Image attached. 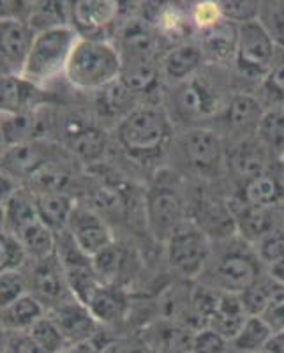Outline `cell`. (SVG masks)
<instances>
[{"label":"cell","instance_id":"f6af8a7d","mask_svg":"<svg viewBox=\"0 0 284 353\" xmlns=\"http://www.w3.org/2000/svg\"><path fill=\"white\" fill-rule=\"evenodd\" d=\"M2 353H46L28 332H2Z\"/></svg>","mask_w":284,"mask_h":353},{"label":"cell","instance_id":"9c48e42d","mask_svg":"<svg viewBox=\"0 0 284 353\" xmlns=\"http://www.w3.org/2000/svg\"><path fill=\"white\" fill-rule=\"evenodd\" d=\"M277 53V44L260 20L239 27V44L233 65L242 78L254 81L260 87L276 62Z\"/></svg>","mask_w":284,"mask_h":353},{"label":"cell","instance_id":"f546056e","mask_svg":"<svg viewBox=\"0 0 284 353\" xmlns=\"http://www.w3.org/2000/svg\"><path fill=\"white\" fill-rule=\"evenodd\" d=\"M241 198L247 203L256 205V207L274 209V207L283 203L284 184L276 173H261V175L242 182Z\"/></svg>","mask_w":284,"mask_h":353},{"label":"cell","instance_id":"8992f818","mask_svg":"<svg viewBox=\"0 0 284 353\" xmlns=\"http://www.w3.org/2000/svg\"><path fill=\"white\" fill-rule=\"evenodd\" d=\"M189 209L191 205L185 200L182 189L168 176H157L145 196V219L148 232L152 233L156 241L166 244L173 233L185 221L191 219Z\"/></svg>","mask_w":284,"mask_h":353},{"label":"cell","instance_id":"d4e9b609","mask_svg":"<svg viewBox=\"0 0 284 353\" xmlns=\"http://www.w3.org/2000/svg\"><path fill=\"white\" fill-rule=\"evenodd\" d=\"M39 221L36 193L32 189H17L9 198L2 200V232L20 235L25 228Z\"/></svg>","mask_w":284,"mask_h":353},{"label":"cell","instance_id":"d6a6232c","mask_svg":"<svg viewBox=\"0 0 284 353\" xmlns=\"http://www.w3.org/2000/svg\"><path fill=\"white\" fill-rule=\"evenodd\" d=\"M71 4L65 2H41L32 4L28 12V25L36 34L57 27H71Z\"/></svg>","mask_w":284,"mask_h":353},{"label":"cell","instance_id":"603a6c76","mask_svg":"<svg viewBox=\"0 0 284 353\" xmlns=\"http://www.w3.org/2000/svg\"><path fill=\"white\" fill-rule=\"evenodd\" d=\"M200 46L203 50L207 64L223 65L235 62L236 44H239V25L223 20L201 32Z\"/></svg>","mask_w":284,"mask_h":353},{"label":"cell","instance_id":"277c9868","mask_svg":"<svg viewBox=\"0 0 284 353\" xmlns=\"http://www.w3.org/2000/svg\"><path fill=\"white\" fill-rule=\"evenodd\" d=\"M172 152L185 172L205 181L223 175L228 163L223 134L208 125L184 128V131L175 134Z\"/></svg>","mask_w":284,"mask_h":353},{"label":"cell","instance_id":"30bf717a","mask_svg":"<svg viewBox=\"0 0 284 353\" xmlns=\"http://www.w3.org/2000/svg\"><path fill=\"white\" fill-rule=\"evenodd\" d=\"M57 256L64 267L74 299L87 305L94 292L103 285L94 267V260L74 244L68 230L57 235Z\"/></svg>","mask_w":284,"mask_h":353},{"label":"cell","instance_id":"1f68e13d","mask_svg":"<svg viewBox=\"0 0 284 353\" xmlns=\"http://www.w3.org/2000/svg\"><path fill=\"white\" fill-rule=\"evenodd\" d=\"M272 329L261 316H249L241 332L230 341V353H260L265 352L272 336Z\"/></svg>","mask_w":284,"mask_h":353},{"label":"cell","instance_id":"d590c367","mask_svg":"<svg viewBox=\"0 0 284 353\" xmlns=\"http://www.w3.org/2000/svg\"><path fill=\"white\" fill-rule=\"evenodd\" d=\"M258 88L261 90L263 99L272 103V108H284V52L279 50L276 62Z\"/></svg>","mask_w":284,"mask_h":353},{"label":"cell","instance_id":"7c38bea8","mask_svg":"<svg viewBox=\"0 0 284 353\" xmlns=\"http://www.w3.org/2000/svg\"><path fill=\"white\" fill-rule=\"evenodd\" d=\"M68 232L74 244L90 258L97 256L104 249L115 244V237L108 223L96 209L88 205H77L69 219Z\"/></svg>","mask_w":284,"mask_h":353},{"label":"cell","instance_id":"4316f807","mask_svg":"<svg viewBox=\"0 0 284 353\" xmlns=\"http://www.w3.org/2000/svg\"><path fill=\"white\" fill-rule=\"evenodd\" d=\"M46 314L48 309L44 307L43 302L34 297L32 293H27L2 307V332H28Z\"/></svg>","mask_w":284,"mask_h":353},{"label":"cell","instance_id":"ba28073f","mask_svg":"<svg viewBox=\"0 0 284 353\" xmlns=\"http://www.w3.org/2000/svg\"><path fill=\"white\" fill-rule=\"evenodd\" d=\"M214 251L212 239L192 219L185 221L166 242L170 269L185 279H200Z\"/></svg>","mask_w":284,"mask_h":353},{"label":"cell","instance_id":"8d00e7d4","mask_svg":"<svg viewBox=\"0 0 284 353\" xmlns=\"http://www.w3.org/2000/svg\"><path fill=\"white\" fill-rule=\"evenodd\" d=\"M28 334L32 336L34 341L46 353H62L69 346L64 336H62V332L59 330V327L53 323V320L48 314L41 318L36 325L28 330Z\"/></svg>","mask_w":284,"mask_h":353},{"label":"cell","instance_id":"44dd1931","mask_svg":"<svg viewBox=\"0 0 284 353\" xmlns=\"http://www.w3.org/2000/svg\"><path fill=\"white\" fill-rule=\"evenodd\" d=\"M50 124H52V117L48 115L46 108L32 113H18V115L2 113V149L46 140Z\"/></svg>","mask_w":284,"mask_h":353},{"label":"cell","instance_id":"b9f144b4","mask_svg":"<svg viewBox=\"0 0 284 353\" xmlns=\"http://www.w3.org/2000/svg\"><path fill=\"white\" fill-rule=\"evenodd\" d=\"M92 260L101 283L115 286V277L119 274V267H121V249H119V245H110L108 249H104L103 253L94 256Z\"/></svg>","mask_w":284,"mask_h":353},{"label":"cell","instance_id":"bcb514c9","mask_svg":"<svg viewBox=\"0 0 284 353\" xmlns=\"http://www.w3.org/2000/svg\"><path fill=\"white\" fill-rule=\"evenodd\" d=\"M191 20L192 23L200 28V32L214 27V25H217L223 20L219 11V4H217V2H201V4H196V8L192 9L191 12Z\"/></svg>","mask_w":284,"mask_h":353},{"label":"cell","instance_id":"7dc6e473","mask_svg":"<svg viewBox=\"0 0 284 353\" xmlns=\"http://www.w3.org/2000/svg\"><path fill=\"white\" fill-rule=\"evenodd\" d=\"M101 353H150V348L140 337H121L108 341Z\"/></svg>","mask_w":284,"mask_h":353},{"label":"cell","instance_id":"ac0fdd59","mask_svg":"<svg viewBox=\"0 0 284 353\" xmlns=\"http://www.w3.org/2000/svg\"><path fill=\"white\" fill-rule=\"evenodd\" d=\"M48 316L59 327L68 345H78L101 334L99 321L94 318L90 309L77 299L48 309Z\"/></svg>","mask_w":284,"mask_h":353},{"label":"cell","instance_id":"f1b7e54d","mask_svg":"<svg viewBox=\"0 0 284 353\" xmlns=\"http://www.w3.org/2000/svg\"><path fill=\"white\" fill-rule=\"evenodd\" d=\"M87 307L103 325H113L128 313V299L122 290L113 285H101L88 301Z\"/></svg>","mask_w":284,"mask_h":353},{"label":"cell","instance_id":"ffe728a7","mask_svg":"<svg viewBox=\"0 0 284 353\" xmlns=\"http://www.w3.org/2000/svg\"><path fill=\"white\" fill-rule=\"evenodd\" d=\"M228 205L232 209L233 219H235L236 235L247 244L256 245L268 232H272L276 226H279L274 209L256 207V205L244 201L241 196L228 200Z\"/></svg>","mask_w":284,"mask_h":353},{"label":"cell","instance_id":"9a60e30c","mask_svg":"<svg viewBox=\"0 0 284 353\" xmlns=\"http://www.w3.org/2000/svg\"><path fill=\"white\" fill-rule=\"evenodd\" d=\"M28 286H30V293L39 299L46 309H52L74 299L71 288H69L64 267L57 254L48 260L32 261Z\"/></svg>","mask_w":284,"mask_h":353},{"label":"cell","instance_id":"4fadbf2b","mask_svg":"<svg viewBox=\"0 0 284 353\" xmlns=\"http://www.w3.org/2000/svg\"><path fill=\"white\" fill-rule=\"evenodd\" d=\"M0 55H2V74L21 77L32 50L36 32L21 18L4 17L0 23Z\"/></svg>","mask_w":284,"mask_h":353},{"label":"cell","instance_id":"836d02e7","mask_svg":"<svg viewBox=\"0 0 284 353\" xmlns=\"http://www.w3.org/2000/svg\"><path fill=\"white\" fill-rule=\"evenodd\" d=\"M256 138L268 154L283 161L284 157V108H267L258 128Z\"/></svg>","mask_w":284,"mask_h":353},{"label":"cell","instance_id":"7a4b0ae2","mask_svg":"<svg viewBox=\"0 0 284 353\" xmlns=\"http://www.w3.org/2000/svg\"><path fill=\"white\" fill-rule=\"evenodd\" d=\"M214 244L212 256L208 261L201 285L230 295H242L263 277V267L254 245L242 241L239 235Z\"/></svg>","mask_w":284,"mask_h":353},{"label":"cell","instance_id":"52a82bcc","mask_svg":"<svg viewBox=\"0 0 284 353\" xmlns=\"http://www.w3.org/2000/svg\"><path fill=\"white\" fill-rule=\"evenodd\" d=\"M172 117L175 121L184 122V128H200L203 121L221 117L228 101L223 99L221 88L207 78L203 72L179 83L172 90Z\"/></svg>","mask_w":284,"mask_h":353},{"label":"cell","instance_id":"74e56055","mask_svg":"<svg viewBox=\"0 0 284 353\" xmlns=\"http://www.w3.org/2000/svg\"><path fill=\"white\" fill-rule=\"evenodd\" d=\"M249 316H261L272 299V277H261L254 286L239 295Z\"/></svg>","mask_w":284,"mask_h":353},{"label":"cell","instance_id":"e0dca14e","mask_svg":"<svg viewBox=\"0 0 284 353\" xmlns=\"http://www.w3.org/2000/svg\"><path fill=\"white\" fill-rule=\"evenodd\" d=\"M48 140H37L30 143L2 149V175H8L17 182L30 181L41 168L55 157Z\"/></svg>","mask_w":284,"mask_h":353},{"label":"cell","instance_id":"6da1fadb","mask_svg":"<svg viewBox=\"0 0 284 353\" xmlns=\"http://www.w3.org/2000/svg\"><path fill=\"white\" fill-rule=\"evenodd\" d=\"M175 124L168 110L141 103L115 125L116 143L134 163L150 165L172 150Z\"/></svg>","mask_w":284,"mask_h":353},{"label":"cell","instance_id":"ab89813d","mask_svg":"<svg viewBox=\"0 0 284 353\" xmlns=\"http://www.w3.org/2000/svg\"><path fill=\"white\" fill-rule=\"evenodd\" d=\"M260 21L277 48L284 52V2H261Z\"/></svg>","mask_w":284,"mask_h":353},{"label":"cell","instance_id":"83f0119b","mask_svg":"<svg viewBox=\"0 0 284 353\" xmlns=\"http://www.w3.org/2000/svg\"><path fill=\"white\" fill-rule=\"evenodd\" d=\"M36 203L39 219L57 235L68 230L69 219L78 205L71 193H39L36 194Z\"/></svg>","mask_w":284,"mask_h":353},{"label":"cell","instance_id":"8fae6325","mask_svg":"<svg viewBox=\"0 0 284 353\" xmlns=\"http://www.w3.org/2000/svg\"><path fill=\"white\" fill-rule=\"evenodd\" d=\"M62 145L72 159L94 165L99 163L108 149V134L96 122L85 119H68L62 128Z\"/></svg>","mask_w":284,"mask_h":353},{"label":"cell","instance_id":"2e32d148","mask_svg":"<svg viewBox=\"0 0 284 353\" xmlns=\"http://www.w3.org/2000/svg\"><path fill=\"white\" fill-rule=\"evenodd\" d=\"M265 103L251 92H236L228 97L221 119L226 131L236 134L239 141L256 138L258 128L263 121Z\"/></svg>","mask_w":284,"mask_h":353},{"label":"cell","instance_id":"4dcf8cb0","mask_svg":"<svg viewBox=\"0 0 284 353\" xmlns=\"http://www.w3.org/2000/svg\"><path fill=\"white\" fill-rule=\"evenodd\" d=\"M17 237L23 244L30 261L48 260L57 254V233L50 230L41 219L25 228Z\"/></svg>","mask_w":284,"mask_h":353},{"label":"cell","instance_id":"681fc988","mask_svg":"<svg viewBox=\"0 0 284 353\" xmlns=\"http://www.w3.org/2000/svg\"><path fill=\"white\" fill-rule=\"evenodd\" d=\"M279 225L283 226V228H284V207H283V210H281V219H279Z\"/></svg>","mask_w":284,"mask_h":353},{"label":"cell","instance_id":"f907efd6","mask_svg":"<svg viewBox=\"0 0 284 353\" xmlns=\"http://www.w3.org/2000/svg\"><path fill=\"white\" fill-rule=\"evenodd\" d=\"M260 353H268V352H260Z\"/></svg>","mask_w":284,"mask_h":353},{"label":"cell","instance_id":"c3c4849f","mask_svg":"<svg viewBox=\"0 0 284 353\" xmlns=\"http://www.w3.org/2000/svg\"><path fill=\"white\" fill-rule=\"evenodd\" d=\"M265 352L268 353H284V330H277L270 336Z\"/></svg>","mask_w":284,"mask_h":353},{"label":"cell","instance_id":"7bdbcfd3","mask_svg":"<svg viewBox=\"0 0 284 353\" xmlns=\"http://www.w3.org/2000/svg\"><path fill=\"white\" fill-rule=\"evenodd\" d=\"M30 293L28 277L23 272H2L0 277V302L2 307Z\"/></svg>","mask_w":284,"mask_h":353},{"label":"cell","instance_id":"484cf974","mask_svg":"<svg viewBox=\"0 0 284 353\" xmlns=\"http://www.w3.org/2000/svg\"><path fill=\"white\" fill-rule=\"evenodd\" d=\"M270 159H272V156L258 141V138L236 141L228 152V166L232 165L235 168L242 182L261 175V173H267Z\"/></svg>","mask_w":284,"mask_h":353},{"label":"cell","instance_id":"3957f363","mask_svg":"<svg viewBox=\"0 0 284 353\" xmlns=\"http://www.w3.org/2000/svg\"><path fill=\"white\" fill-rule=\"evenodd\" d=\"M122 59L113 41L80 39L65 69V80L83 92H99L121 80Z\"/></svg>","mask_w":284,"mask_h":353},{"label":"cell","instance_id":"5bb4252c","mask_svg":"<svg viewBox=\"0 0 284 353\" xmlns=\"http://www.w3.org/2000/svg\"><path fill=\"white\" fill-rule=\"evenodd\" d=\"M121 4L108 0H80L71 4V27L80 39L110 41V28L119 21Z\"/></svg>","mask_w":284,"mask_h":353},{"label":"cell","instance_id":"cb8c5ba5","mask_svg":"<svg viewBox=\"0 0 284 353\" xmlns=\"http://www.w3.org/2000/svg\"><path fill=\"white\" fill-rule=\"evenodd\" d=\"M121 83L134 96L150 94L161 78V59L157 57H121Z\"/></svg>","mask_w":284,"mask_h":353},{"label":"cell","instance_id":"60d3db41","mask_svg":"<svg viewBox=\"0 0 284 353\" xmlns=\"http://www.w3.org/2000/svg\"><path fill=\"white\" fill-rule=\"evenodd\" d=\"M219 4L221 17L226 21L235 25H244L249 21L260 20L261 2H251V0H241V2H217Z\"/></svg>","mask_w":284,"mask_h":353},{"label":"cell","instance_id":"d6986e66","mask_svg":"<svg viewBox=\"0 0 284 353\" xmlns=\"http://www.w3.org/2000/svg\"><path fill=\"white\" fill-rule=\"evenodd\" d=\"M207 64L200 43L185 41L181 44H173L161 57V78L172 87L184 83L189 78L196 77L198 72Z\"/></svg>","mask_w":284,"mask_h":353},{"label":"cell","instance_id":"ee69618b","mask_svg":"<svg viewBox=\"0 0 284 353\" xmlns=\"http://www.w3.org/2000/svg\"><path fill=\"white\" fill-rule=\"evenodd\" d=\"M189 353H230V343L210 329H201L191 339Z\"/></svg>","mask_w":284,"mask_h":353},{"label":"cell","instance_id":"5b68a950","mask_svg":"<svg viewBox=\"0 0 284 353\" xmlns=\"http://www.w3.org/2000/svg\"><path fill=\"white\" fill-rule=\"evenodd\" d=\"M78 41L80 36L72 27H57L36 34L21 77L46 90L53 81L65 77L69 59Z\"/></svg>","mask_w":284,"mask_h":353},{"label":"cell","instance_id":"7402d4cb","mask_svg":"<svg viewBox=\"0 0 284 353\" xmlns=\"http://www.w3.org/2000/svg\"><path fill=\"white\" fill-rule=\"evenodd\" d=\"M46 108V90L23 77L2 74V113L18 115Z\"/></svg>","mask_w":284,"mask_h":353},{"label":"cell","instance_id":"f35d334b","mask_svg":"<svg viewBox=\"0 0 284 353\" xmlns=\"http://www.w3.org/2000/svg\"><path fill=\"white\" fill-rule=\"evenodd\" d=\"M258 258L265 267H274V265L284 261V228L283 226H276L272 232H268L256 245Z\"/></svg>","mask_w":284,"mask_h":353},{"label":"cell","instance_id":"e575fe53","mask_svg":"<svg viewBox=\"0 0 284 353\" xmlns=\"http://www.w3.org/2000/svg\"><path fill=\"white\" fill-rule=\"evenodd\" d=\"M30 261L20 239L12 233L0 235V269L2 272H20Z\"/></svg>","mask_w":284,"mask_h":353}]
</instances>
